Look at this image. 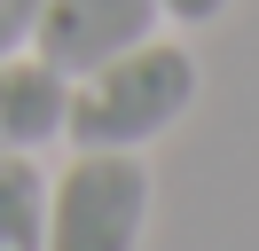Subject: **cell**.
Here are the masks:
<instances>
[{"instance_id":"6da1fadb","label":"cell","mask_w":259,"mask_h":251,"mask_svg":"<svg viewBox=\"0 0 259 251\" xmlns=\"http://www.w3.org/2000/svg\"><path fill=\"white\" fill-rule=\"evenodd\" d=\"M196 102V55L173 39H142L126 55H110L102 71L71 78L63 134L79 149H142V141L173 134Z\"/></svg>"},{"instance_id":"7a4b0ae2","label":"cell","mask_w":259,"mask_h":251,"mask_svg":"<svg viewBox=\"0 0 259 251\" xmlns=\"http://www.w3.org/2000/svg\"><path fill=\"white\" fill-rule=\"evenodd\" d=\"M149 165L134 149H79L48 188V251H142Z\"/></svg>"},{"instance_id":"3957f363","label":"cell","mask_w":259,"mask_h":251,"mask_svg":"<svg viewBox=\"0 0 259 251\" xmlns=\"http://www.w3.org/2000/svg\"><path fill=\"white\" fill-rule=\"evenodd\" d=\"M157 16H165L157 0H39L32 39H39V63H48V71L87 78L110 55L157 39Z\"/></svg>"},{"instance_id":"277c9868","label":"cell","mask_w":259,"mask_h":251,"mask_svg":"<svg viewBox=\"0 0 259 251\" xmlns=\"http://www.w3.org/2000/svg\"><path fill=\"white\" fill-rule=\"evenodd\" d=\"M63 110H71V78L48 71V63H24L8 55L0 63V157H32L39 141L63 134Z\"/></svg>"},{"instance_id":"5b68a950","label":"cell","mask_w":259,"mask_h":251,"mask_svg":"<svg viewBox=\"0 0 259 251\" xmlns=\"http://www.w3.org/2000/svg\"><path fill=\"white\" fill-rule=\"evenodd\" d=\"M0 251H48V181L32 157H0Z\"/></svg>"},{"instance_id":"8992f818","label":"cell","mask_w":259,"mask_h":251,"mask_svg":"<svg viewBox=\"0 0 259 251\" xmlns=\"http://www.w3.org/2000/svg\"><path fill=\"white\" fill-rule=\"evenodd\" d=\"M32 24H39V0H0V63L32 39Z\"/></svg>"},{"instance_id":"52a82bcc","label":"cell","mask_w":259,"mask_h":251,"mask_svg":"<svg viewBox=\"0 0 259 251\" xmlns=\"http://www.w3.org/2000/svg\"><path fill=\"white\" fill-rule=\"evenodd\" d=\"M165 16H173V24H212V16L228 8V0H157Z\"/></svg>"}]
</instances>
